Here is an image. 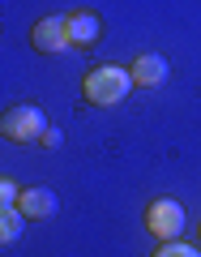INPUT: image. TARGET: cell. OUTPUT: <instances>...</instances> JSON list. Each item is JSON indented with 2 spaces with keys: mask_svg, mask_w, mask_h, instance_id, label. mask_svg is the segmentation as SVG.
Segmentation results:
<instances>
[{
  "mask_svg": "<svg viewBox=\"0 0 201 257\" xmlns=\"http://www.w3.org/2000/svg\"><path fill=\"white\" fill-rule=\"evenodd\" d=\"M82 90H86V99H90L94 107H116V103L133 90V77H128L124 64H99V69L86 73Z\"/></svg>",
  "mask_w": 201,
  "mask_h": 257,
  "instance_id": "cell-1",
  "label": "cell"
},
{
  "mask_svg": "<svg viewBox=\"0 0 201 257\" xmlns=\"http://www.w3.org/2000/svg\"><path fill=\"white\" fill-rule=\"evenodd\" d=\"M146 231L154 240H180L184 231V206L175 197H154L146 206Z\"/></svg>",
  "mask_w": 201,
  "mask_h": 257,
  "instance_id": "cell-3",
  "label": "cell"
},
{
  "mask_svg": "<svg viewBox=\"0 0 201 257\" xmlns=\"http://www.w3.org/2000/svg\"><path fill=\"white\" fill-rule=\"evenodd\" d=\"M99 35H103V18H99V13H90V9L69 13V43H73V47L99 43Z\"/></svg>",
  "mask_w": 201,
  "mask_h": 257,
  "instance_id": "cell-7",
  "label": "cell"
},
{
  "mask_svg": "<svg viewBox=\"0 0 201 257\" xmlns=\"http://www.w3.org/2000/svg\"><path fill=\"white\" fill-rule=\"evenodd\" d=\"M154 257H201L197 244H184V240H163V248H158Z\"/></svg>",
  "mask_w": 201,
  "mask_h": 257,
  "instance_id": "cell-9",
  "label": "cell"
},
{
  "mask_svg": "<svg viewBox=\"0 0 201 257\" xmlns=\"http://www.w3.org/2000/svg\"><path fill=\"white\" fill-rule=\"evenodd\" d=\"M30 43H35V52H43V56H56V52H64V47H73L69 43V18H64V13L39 18L35 30H30Z\"/></svg>",
  "mask_w": 201,
  "mask_h": 257,
  "instance_id": "cell-4",
  "label": "cell"
},
{
  "mask_svg": "<svg viewBox=\"0 0 201 257\" xmlns=\"http://www.w3.org/2000/svg\"><path fill=\"white\" fill-rule=\"evenodd\" d=\"M43 128H47V116L35 103H13V107L0 111V138H9V142H22V146L26 142H39Z\"/></svg>",
  "mask_w": 201,
  "mask_h": 257,
  "instance_id": "cell-2",
  "label": "cell"
},
{
  "mask_svg": "<svg viewBox=\"0 0 201 257\" xmlns=\"http://www.w3.org/2000/svg\"><path fill=\"white\" fill-rule=\"evenodd\" d=\"M167 73H171V69H167V60H163V56H154V52L137 56V60H133V69H128L133 86H141V90H154V86H163Z\"/></svg>",
  "mask_w": 201,
  "mask_h": 257,
  "instance_id": "cell-6",
  "label": "cell"
},
{
  "mask_svg": "<svg viewBox=\"0 0 201 257\" xmlns=\"http://www.w3.org/2000/svg\"><path fill=\"white\" fill-rule=\"evenodd\" d=\"M22 231H26V214H22L18 206H0V248L18 244Z\"/></svg>",
  "mask_w": 201,
  "mask_h": 257,
  "instance_id": "cell-8",
  "label": "cell"
},
{
  "mask_svg": "<svg viewBox=\"0 0 201 257\" xmlns=\"http://www.w3.org/2000/svg\"><path fill=\"white\" fill-rule=\"evenodd\" d=\"M18 193L22 189L9 180V176H0V206H18Z\"/></svg>",
  "mask_w": 201,
  "mask_h": 257,
  "instance_id": "cell-10",
  "label": "cell"
},
{
  "mask_svg": "<svg viewBox=\"0 0 201 257\" xmlns=\"http://www.w3.org/2000/svg\"><path fill=\"white\" fill-rule=\"evenodd\" d=\"M39 142H43L47 150H56V146H60V128H52V124H47V128H43V138H39Z\"/></svg>",
  "mask_w": 201,
  "mask_h": 257,
  "instance_id": "cell-11",
  "label": "cell"
},
{
  "mask_svg": "<svg viewBox=\"0 0 201 257\" xmlns=\"http://www.w3.org/2000/svg\"><path fill=\"white\" fill-rule=\"evenodd\" d=\"M56 206H60V202H56V193H52V189H43V184H30V189H22V193H18V210L26 214L30 223L52 219Z\"/></svg>",
  "mask_w": 201,
  "mask_h": 257,
  "instance_id": "cell-5",
  "label": "cell"
}]
</instances>
